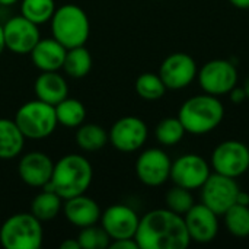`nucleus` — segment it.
Returning <instances> with one entry per match:
<instances>
[{"label":"nucleus","mask_w":249,"mask_h":249,"mask_svg":"<svg viewBox=\"0 0 249 249\" xmlns=\"http://www.w3.org/2000/svg\"><path fill=\"white\" fill-rule=\"evenodd\" d=\"M134 239L140 249H185L191 244L184 216L166 207L140 217Z\"/></svg>","instance_id":"nucleus-1"},{"label":"nucleus","mask_w":249,"mask_h":249,"mask_svg":"<svg viewBox=\"0 0 249 249\" xmlns=\"http://www.w3.org/2000/svg\"><path fill=\"white\" fill-rule=\"evenodd\" d=\"M93 179V168L90 162L79 155L70 153L60 158L53 168L50 182L44 187L54 191L63 200L85 194Z\"/></svg>","instance_id":"nucleus-2"},{"label":"nucleus","mask_w":249,"mask_h":249,"mask_svg":"<svg viewBox=\"0 0 249 249\" xmlns=\"http://www.w3.org/2000/svg\"><path fill=\"white\" fill-rule=\"evenodd\" d=\"M177 117L187 133L203 136L222 124L225 118V107L219 96L201 93L187 99L181 105Z\"/></svg>","instance_id":"nucleus-3"},{"label":"nucleus","mask_w":249,"mask_h":249,"mask_svg":"<svg viewBox=\"0 0 249 249\" xmlns=\"http://www.w3.org/2000/svg\"><path fill=\"white\" fill-rule=\"evenodd\" d=\"M50 23L53 38L67 50L85 45L90 34V22L86 12L73 3L57 7Z\"/></svg>","instance_id":"nucleus-4"},{"label":"nucleus","mask_w":249,"mask_h":249,"mask_svg":"<svg viewBox=\"0 0 249 249\" xmlns=\"http://www.w3.org/2000/svg\"><path fill=\"white\" fill-rule=\"evenodd\" d=\"M42 222L31 212L16 213L0 226V244L6 249H39L44 239Z\"/></svg>","instance_id":"nucleus-5"},{"label":"nucleus","mask_w":249,"mask_h":249,"mask_svg":"<svg viewBox=\"0 0 249 249\" xmlns=\"http://www.w3.org/2000/svg\"><path fill=\"white\" fill-rule=\"evenodd\" d=\"M15 123L25 139L31 140H42L50 137L58 125L54 105L38 98L19 107L15 114Z\"/></svg>","instance_id":"nucleus-6"},{"label":"nucleus","mask_w":249,"mask_h":249,"mask_svg":"<svg viewBox=\"0 0 249 249\" xmlns=\"http://www.w3.org/2000/svg\"><path fill=\"white\" fill-rule=\"evenodd\" d=\"M238 70L233 63L225 58H214L198 69L197 80L204 93L228 95L238 85Z\"/></svg>","instance_id":"nucleus-7"},{"label":"nucleus","mask_w":249,"mask_h":249,"mask_svg":"<svg viewBox=\"0 0 249 249\" xmlns=\"http://www.w3.org/2000/svg\"><path fill=\"white\" fill-rule=\"evenodd\" d=\"M239 191L241 188L235 178L213 172L200 188L201 203L217 216H223L233 204H236Z\"/></svg>","instance_id":"nucleus-8"},{"label":"nucleus","mask_w":249,"mask_h":249,"mask_svg":"<svg viewBox=\"0 0 249 249\" xmlns=\"http://www.w3.org/2000/svg\"><path fill=\"white\" fill-rule=\"evenodd\" d=\"M210 166L214 172L236 179L249 169V147L239 140H225L214 147Z\"/></svg>","instance_id":"nucleus-9"},{"label":"nucleus","mask_w":249,"mask_h":249,"mask_svg":"<svg viewBox=\"0 0 249 249\" xmlns=\"http://www.w3.org/2000/svg\"><path fill=\"white\" fill-rule=\"evenodd\" d=\"M149 130L146 123L134 115L117 120L108 131V142L123 153H133L142 149L147 140Z\"/></svg>","instance_id":"nucleus-10"},{"label":"nucleus","mask_w":249,"mask_h":249,"mask_svg":"<svg viewBox=\"0 0 249 249\" xmlns=\"http://www.w3.org/2000/svg\"><path fill=\"white\" fill-rule=\"evenodd\" d=\"M212 174L210 163L197 153H185L175 159L171 166L169 179L187 190H200Z\"/></svg>","instance_id":"nucleus-11"},{"label":"nucleus","mask_w":249,"mask_h":249,"mask_svg":"<svg viewBox=\"0 0 249 249\" xmlns=\"http://www.w3.org/2000/svg\"><path fill=\"white\" fill-rule=\"evenodd\" d=\"M198 67L196 60L187 53L169 54L159 67V76L166 89L181 90L188 88L197 79Z\"/></svg>","instance_id":"nucleus-12"},{"label":"nucleus","mask_w":249,"mask_h":249,"mask_svg":"<svg viewBox=\"0 0 249 249\" xmlns=\"http://www.w3.org/2000/svg\"><path fill=\"white\" fill-rule=\"evenodd\" d=\"M172 160L159 147H150L140 153L136 160V175L147 187H160L171 177Z\"/></svg>","instance_id":"nucleus-13"},{"label":"nucleus","mask_w":249,"mask_h":249,"mask_svg":"<svg viewBox=\"0 0 249 249\" xmlns=\"http://www.w3.org/2000/svg\"><path fill=\"white\" fill-rule=\"evenodd\" d=\"M6 48L15 54H29L41 39L38 25L22 15L13 16L3 25Z\"/></svg>","instance_id":"nucleus-14"},{"label":"nucleus","mask_w":249,"mask_h":249,"mask_svg":"<svg viewBox=\"0 0 249 249\" xmlns=\"http://www.w3.org/2000/svg\"><path fill=\"white\" fill-rule=\"evenodd\" d=\"M101 226L111 241L134 238L140 217L134 209L127 204H112L101 214Z\"/></svg>","instance_id":"nucleus-15"},{"label":"nucleus","mask_w":249,"mask_h":249,"mask_svg":"<svg viewBox=\"0 0 249 249\" xmlns=\"http://www.w3.org/2000/svg\"><path fill=\"white\" fill-rule=\"evenodd\" d=\"M191 242L210 244L219 235V216L203 203L194 204L184 214Z\"/></svg>","instance_id":"nucleus-16"},{"label":"nucleus","mask_w":249,"mask_h":249,"mask_svg":"<svg viewBox=\"0 0 249 249\" xmlns=\"http://www.w3.org/2000/svg\"><path fill=\"white\" fill-rule=\"evenodd\" d=\"M54 162L44 152H29L20 156L18 174L23 184L32 188H44L53 175Z\"/></svg>","instance_id":"nucleus-17"},{"label":"nucleus","mask_w":249,"mask_h":249,"mask_svg":"<svg viewBox=\"0 0 249 249\" xmlns=\"http://www.w3.org/2000/svg\"><path fill=\"white\" fill-rule=\"evenodd\" d=\"M61 212L67 222L79 229L96 225L102 214L99 204L85 194L63 200Z\"/></svg>","instance_id":"nucleus-18"},{"label":"nucleus","mask_w":249,"mask_h":249,"mask_svg":"<svg viewBox=\"0 0 249 249\" xmlns=\"http://www.w3.org/2000/svg\"><path fill=\"white\" fill-rule=\"evenodd\" d=\"M67 48L57 39L41 38L29 53L34 66L41 71H58L63 69Z\"/></svg>","instance_id":"nucleus-19"},{"label":"nucleus","mask_w":249,"mask_h":249,"mask_svg":"<svg viewBox=\"0 0 249 249\" xmlns=\"http://www.w3.org/2000/svg\"><path fill=\"white\" fill-rule=\"evenodd\" d=\"M34 92L38 99L55 107L69 96V85L58 71H41L35 79Z\"/></svg>","instance_id":"nucleus-20"},{"label":"nucleus","mask_w":249,"mask_h":249,"mask_svg":"<svg viewBox=\"0 0 249 249\" xmlns=\"http://www.w3.org/2000/svg\"><path fill=\"white\" fill-rule=\"evenodd\" d=\"M25 146V136L15 120L0 118V159L10 160L20 156Z\"/></svg>","instance_id":"nucleus-21"},{"label":"nucleus","mask_w":249,"mask_h":249,"mask_svg":"<svg viewBox=\"0 0 249 249\" xmlns=\"http://www.w3.org/2000/svg\"><path fill=\"white\" fill-rule=\"evenodd\" d=\"M92 64L93 60L90 51L85 45H80L67 50L63 63V70L67 76L73 79H82L89 74V71L92 70Z\"/></svg>","instance_id":"nucleus-22"},{"label":"nucleus","mask_w":249,"mask_h":249,"mask_svg":"<svg viewBox=\"0 0 249 249\" xmlns=\"http://www.w3.org/2000/svg\"><path fill=\"white\" fill-rule=\"evenodd\" d=\"M63 209V198L51 190L44 188L42 193L31 201V213L41 222L53 220Z\"/></svg>","instance_id":"nucleus-23"},{"label":"nucleus","mask_w":249,"mask_h":249,"mask_svg":"<svg viewBox=\"0 0 249 249\" xmlns=\"http://www.w3.org/2000/svg\"><path fill=\"white\" fill-rule=\"evenodd\" d=\"M55 115L60 125L67 128H77L85 123L86 118V108L85 105L76 98H64L55 107Z\"/></svg>","instance_id":"nucleus-24"},{"label":"nucleus","mask_w":249,"mask_h":249,"mask_svg":"<svg viewBox=\"0 0 249 249\" xmlns=\"http://www.w3.org/2000/svg\"><path fill=\"white\" fill-rule=\"evenodd\" d=\"M76 144L85 152H96L105 147L108 142V131L98 124H82L76 131Z\"/></svg>","instance_id":"nucleus-25"},{"label":"nucleus","mask_w":249,"mask_h":249,"mask_svg":"<svg viewBox=\"0 0 249 249\" xmlns=\"http://www.w3.org/2000/svg\"><path fill=\"white\" fill-rule=\"evenodd\" d=\"M225 226L229 233L235 238L244 239L249 236V206L233 204L223 214Z\"/></svg>","instance_id":"nucleus-26"},{"label":"nucleus","mask_w":249,"mask_h":249,"mask_svg":"<svg viewBox=\"0 0 249 249\" xmlns=\"http://www.w3.org/2000/svg\"><path fill=\"white\" fill-rule=\"evenodd\" d=\"M185 134H187V131H185V128H184V125L178 117L162 118L155 128L156 140L162 146H166V147L178 144L184 139Z\"/></svg>","instance_id":"nucleus-27"},{"label":"nucleus","mask_w":249,"mask_h":249,"mask_svg":"<svg viewBox=\"0 0 249 249\" xmlns=\"http://www.w3.org/2000/svg\"><path fill=\"white\" fill-rule=\"evenodd\" d=\"M134 89L137 95L144 101H158L168 90L159 73H152V71L142 73L136 79Z\"/></svg>","instance_id":"nucleus-28"},{"label":"nucleus","mask_w":249,"mask_h":249,"mask_svg":"<svg viewBox=\"0 0 249 249\" xmlns=\"http://www.w3.org/2000/svg\"><path fill=\"white\" fill-rule=\"evenodd\" d=\"M55 9L54 0H20V15L36 25L50 22Z\"/></svg>","instance_id":"nucleus-29"},{"label":"nucleus","mask_w":249,"mask_h":249,"mask_svg":"<svg viewBox=\"0 0 249 249\" xmlns=\"http://www.w3.org/2000/svg\"><path fill=\"white\" fill-rule=\"evenodd\" d=\"M194 204H196V201H194L191 190H187V188L175 185V184L165 196L166 209H169L171 212L181 214V216H184Z\"/></svg>","instance_id":"nucleus-30"},{"label":"nucleus","mask_w":249,"mask_h":249,"mask_svg":"<svg viewBox=\"0 0 249 249\" xmlns=\"http://www.w3.org/2000/svg\"><path fill=\"white\" fill-rule=\"evenodd\" d=\"M77 241L80 244V249H105L109 248L111 244L108 233L102 229V226L96 225L82 228L77 235Z\"/></svg>","instance_id":"nucleus-31"},{"label":"nucleus","mask_w":249,"mask_h":249,"mask_svg":"<svg viewBox=\"0 0 249 249\" xmlns=\"http://www.w3.org/2000/svg\"><path fill=\"white\" fill-rule=\"evenodd\" d=\"M111 249H140L139 244L134 238H127V239H117L111 241L109 244Z\"/></svg>","instance_id":"nucleus-32"},{"label":"nucleus","mask_w":249,"mask_h":249,"mask_svg":"<svg viewBox=\"0 0 249 249\" xmlns=\"http://www.w3.org/2000/svg\"><path fill=\"white\" fill-rule=\"evenodd\" d=\"M229 95H231V101H232L233 104H242V102L248 98L245 89H244V88H239L238 85L229 92Z\"/></svg>","instance_id":"nucleus-33"},{"label":"nucleus","mask_w":249,"mask_h":249,"mask_svg":"<svg viewBox=\"0 0 249 249\" xmlns=\"http://www.w3.org/2000/svg\"><path fill=\"white\" fill-rule=\"evenodd\" d=\"M60 248L61 249H80V244L76 239H66L60 244Z\"/></svg>","instance_id":"nucleus-34"},{"label":"nucleus","mask_w":249,"mask_h":249,"mask_svg":"<svg viewBox=\"0 0 249 249\" xmlns=\"http://www.w3.org/2000/svg\"><path fill=\"white\" fill-rule=\"evenodd\" d=\"M229 3L241 10H248L249 9V0H229Z\"/></svg>","instance_id":"nucleus-35"},{"label":"nucleus","mask_w":249,"mask_h":249,"mask_svg":"<svg viewBox=\"0 0 249 249\" xmlns=\"http://www.w3.org/2000/svg\"><path fill=\"white\" fill-rule=\"evenodd\" d=\"M236 203L238 204H244V206H249V194L248 193H245V191H239V194H238V200H236Z\"/></svg>","instance_id":"nucleus-36"},{"label":"nucleus","mask_w":249,"mask_h":249,"mask_svg":"<svg viewBox=\"0 0 249 249\" xmlns=\"http://www.w3.org/2000/svg\"><path fill=\"white\" fill-rule=\"evenodd\" d=\"M4 50H6V44H4V35H3V25H0V55L3 54Z\"/></svg>","instance_id":"nucleus-37"},{"label":"nucleus","mask_w":249,"mask_h":249,"mask_svg":"<svg viewBox=\"0 0 249 249\" xmlns=\"http://www.w3.org/2000/svg\"><path fill=\"white\" fill-rule=\"evenodd\" d=\"M19 0H0V4L1 6H12L15 3H18Z\"/></svg>","instance_id":"nucleus-38"},{"label":"nucleus","mask_w":249,"mask_h":249,"mask_svg":"<svg viewBox=\"0 0 249 249\" xmlns=\"http://www.w3.org/2000/svg\"><path fill=\"white\" fill-rule=\"evenodd\" d=\"M244 89H245V92H247V96L249 98V77L248 80H247V83H245V86H244Z\"/></svg>","instance_id":"nucleus-39"},{"label":"nucleus","mask_w":249,"mask_h":249,"mask_svg":"<svg viewBox=\"0 0 249 249\" xmlns=\"http://www.w3.org/2000/svg\"><path fill=\"white\" fill-rule=\"evenodd\" d=\"M0 7H1V4H0Z\"/></svg>","instance_id":"nucleus-40"}]
</instances>
